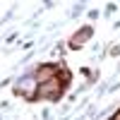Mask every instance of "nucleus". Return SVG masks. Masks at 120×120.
<instances>
[{
    "label": "nucleus",
    "mask_w": 120,
    "mask_h": 120,
    "mask_svg": "<svg viewBox=\"0 0 120 120\" xmlns=\"http://www.w3.org/2000/svg\"><path fill=\"white\" fill-rule=\"evenodd\" d=\"M36 91H38V79H36V75H26V77H22L15 84V94L17 96H24L26 101H34Z\"/></svg>",
    "instance_id": "nucleus-1"
}]
</instances>
